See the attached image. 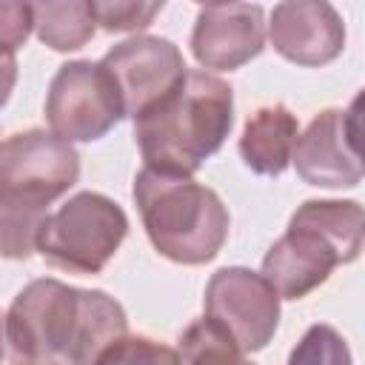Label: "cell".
I'll list each match as a JSON object with an SVG mask.
<instances>
[{
	"label": "cell",
	"mask_w": 365,
	"mask_h": 365,
	"mask_svg": "<svg viewBox=\"0 0 365 365\" xmlns=\"http://www.w3.org/2000/svg\"><path fill=\"white\" fill-rule=\"evenodd\" d=\"M128 334L125 308L100 288H77L57 277L23 285L3 314L9 365L63 359L94 365V359Z\"/></svg>",
	"instance_id": "6da1fadb"
},
{
	"label": "cell",
	"mask_w": 365,
	"mask_h": 365,
	"mask_svg": "<svg viewBox=\"0 0 365 365\" xmlns=\"http://www.w3.org/2000/svg\"><path fill=\"white\" fill-rule=\"evenodd\" d=\"M234 128V88L220 74L188 68L182 86L134 120L143 168L194 177Z\"/></svg>",
	"instance_id": "7a4b0ae2"
},
{
	"label": "cell",
	"mask_w": 365,
	"mask_h": 365,
	"mask_svg": "<svg viewBox=\"0 0 365 365\" xmlns=\"http://www.w3.org/2000/svg\"><path fill=\"white\" fill-rule=\"evenodd\" d=\"M365 240L356 200H305L288 228L262 257L259 274L279 299H302L328 282L331 271L359 257Z\"/></svg>",
	"instance_id": "3957f363"
},
{
	"label": "cell",
	"mask_w": 365,
	"mask_h": 365,
	"mask_svg": "<svg viewBox=\"0 0 365 365\" xmlns=\"http://www.w3.org/2000/svg\"><path fill=\"white\" fill-rule=\"evenodd\" d=\"M143 228L154 251L177 265L211 262L231 228L222 197L194 177L140 168L131 185Z\"/></svg>",
	"instance_id": "277c9868"
},
{
	"label": "cell",
	"mask_w": 365,
	"mask_h": 365,
	"mask_svg": "<svg viewBox=\"0 0 365 365\" xmlns=\"http://www.w3.org/2000/svg\"><path fill=\"white\" fill-rule=\"evenodd\" d=\"M128 237V217L120 202L100 191H77L46 217L37 240V254L66 274H100L123 240Z\"/></svg>",
	"instance_id": "5b68a950"
},
{
	"label": "cell",
	"mask_w": 365,
	"mask_h": 365,
	"mask_svg": "<svg viewBox=\"0 0 365 365\" xmlns=\"http://www.w3.org/2000/svg\"><path fill=\"white\" fill-rule=\"evenodd\" d=\"M77 180V148L46 128H26L0 143V208L51 214L48 205Z\"/></svg>",
	"instance_id": "8992f818"
},
{
	"label": "cell",
	"mask_w": 365,
	"mask_h": 365,
	"mask_svg": "<svg viewBox=\"0 0 365 365\" xmlns=\"http://www.w3.org/2000/svg\"><path fill=\"white\" fill-rule=\"evenodd\" d=\"M43 111L48 131L71 145L103 140L123 120L120 94L100 60L63 63L48 83Z\"/></svg>",
	"instance_id": "52a82bcc"
},
{
	"label": "cell",
	"mask_w": 365,
	"mask_h": 365,
	"mask_svg": "<svg viewBox=\"0 0 365 365\" xmlns=\"http://www.w3.org/2000/svg\"><path fill=\"white\" fill-rule=\"evenodd\" d=\"M100 66L114 80L123 117L131 120L174 94L188 74L182 51L168 37L157 34H131L123 43H114L100 57Z\"/></svg>",
	"instance_id": "ba28073f"
},
{
	"label": "cell",
	"mask_w": 365,
	"mask_h": 365,
	"mask_svg": "<svg viewBox=\"0 0 365 365\" xmlns=\"http://www.w3.org/2000/svg\"><path fill=\"white\" fill-rule=\"evenodd\" d=\"M205 317L214 319L245 354L262 351L279 328V297L259 271L225 265L211 274L202 294Z\"/></svg>",
	"instance_id": "9c48e42d"
},
{
	"label": "cell",
	"mask_w": 365,
	"mask_h": 365,
	"mask_svg": "<svg viewBox=\"0 0 365 365\" xmlns=\"http://www.w3.org/2000/svg\"><path fill=\"white\" fill-rule=\"evenodd\" d=\"M359 106L362 94H356L348 108H322L299 131L291 163L302 182L334 191L362 182Z\"/></svg>",
	"instance_id": "30bf717a"
},
{
	"label": "cell",
	"mask_w": 365,
	"mask_h": 365,
	"mask_svg": "<svg viewBox=\"0 0 365 365\" xmlns=\"http://www.w3.org/2000/svg\"><path fill=\"white\" fill-rule=\"evenodd\" d=\"M202 71H234L265 48V11L259 3L200 6L188 37Z\"/></svg>",
	"instance_id": "8fae6325"
},
{
	"label": "cell",
	"mask_w": 365,
	"mask_h": 365,
	"mask_svg": "<svg viewBox=\"0 0 365 365\" xmlns=\"http://www.w3.org/2000/svg\"><path fill=\"white\" fill-rule=\"evenodd\" d=\"M265 43L302 68L334 63L345 48V23L331 3L322 0H285L271 9L265 23Z\"/></svg>",
	"instance_id": "7c38bea8"
},
{
	"label": "cell",
	"mask_w": 365,
	"mask_h": 365,
	"mask_svg": "<svg viewBox=\"0 0 365 365\" xmlns=\"http://www.w3.org/2000/svg\"><path fill=\"white\" fill-rule=\"evenodd\" d=\"M297 137H299L297 114L285 103H271L248 114L237 148L245 168H251L259 177H279L291 165Z\"/></svg>",
	"instance_id": "4fadbf2b"
},
{
	"label": "cell",
	"mask_w": 365,
	"mask_h": 365,
	"mask_svg": "<svg viewBox=\"0 0 365 365\" xmlns=\"http://www.w3.org/2000/svg\"><path fill=\"white\" fill-rule=\"evenodd\" d=\"M31 11L34 34L51 51H77L97 31L91 0H46L31 3Z\"/></svg>",
	"instance_id": "5bb4252c"
},
{
	"label": "cell",
	"mask_w": 365,
	"mask_h": 365,
	"mask_svg": "<svg viewBox=\"0 0 365 365\" xmlns=\"http://www.w3.org/2000/svg\"><path fill=\"white\" fill-rule=\"evenodd\" d=\"M174 365H254L245 351L208 317L194 319L177 339Z\"/></svg>",
	"instance_id": "9a60e30c"
},
{
	"label": "cell",
	"mask_w": 365,
	"mask_h": 365,
	"mask_svg": "<svg viewBox=\"0 0 365 365\" xmlns=\"http://www.w3.org/2000/svg\"><path fill=\"white\" fill-rule=\"evenodd\" d=\"M285 365H354V356L345 336L334 325L314 322L291 348Z\"/></svg>",
	"instance_id": "2e32d148"
},
{
	"label": "cell",
	"mask_w": 365,
	"mask_h": 365,
	"mask_svg": "<svg viewBox=\"0 0 365 365\" xmlns=\"http://www.w3.org/2000/svg\"><path fill=\"white\" fill-rule=\"evenodd\" d=\"M165 9V3L157 0H91L94 23L103 31L125 34V31H143L154 23V17Z\"/></svg>",
	"instance_id": "e0dca14e"
},
{
	"label": "cell",
	"mask_w": 365,
	"mask_h": 365,
	"mask_svg": "<svg viewBox=\"0 0 365 365\" xmlns=\"http://www.w3.org/2000/svg\"><path fill=\"white\" fill-rule=\"evenodd\" d=\"M94 365H174V348L145 334H125L111 342Z\"/></svg>",
	"instance_id": "ac0fdd59"
},
{
	"label": "cell",
	"mask_w": 365,
	"mask_h": 365,
	"mask_svg": "<svg viewBox=\"0 0 365 365\" xmlns=\"http://www.w3.org/2000/svg\"><path fill=\"white\" fill-rule=\"evenodd\" d=\"M34 31L31 3L23 0H0V54H17Z\"/></svg>",
	"instance_id": "d6986e66"
},
{
	"label": "cell",
	"mask_w": 365,
	"mask_h": 365,
	"mask_svg": "<svg viewBox=\"0 0 365 365\" xmlns=\"http://www.w3.org/2000/svg\"><path fill=\"white\" fill-rule=\"evenodd\" d=\"M14 86H17V57L0 54V108L9 103Z\"/></svg>",
	"instance_id": "ffe728a7"
},
{
	"label": "cell",
	"mask_w": 365,
	"mask_h": 365,
	"mask_svg": "<svg viewBox=\"0 0 365 365\" xmlns=\"http://www.w3.org/2000/svg\"><path fill=\"white\" fill-rule=\"evenodd\" d=\"M6 356V336H3V314H0V359Z\"/></svg>",
	"instance_id": "44dd1931"
},
{
	"label": "cell",
	"mask_w": 365,
	"mask_h": 365,
	"mask_svg": "<svg viewBox=\"0 0 365 365\" xmlns=\"http://www.w3.org/2000/svg\"><path fill=\"white\" fill-rule=\"evenodd\" d=\"M37 365H68V362H63V359H43V362H37Z\"/></svg>",
	"instance_id": "7402d4cb"
}]
</instances>
